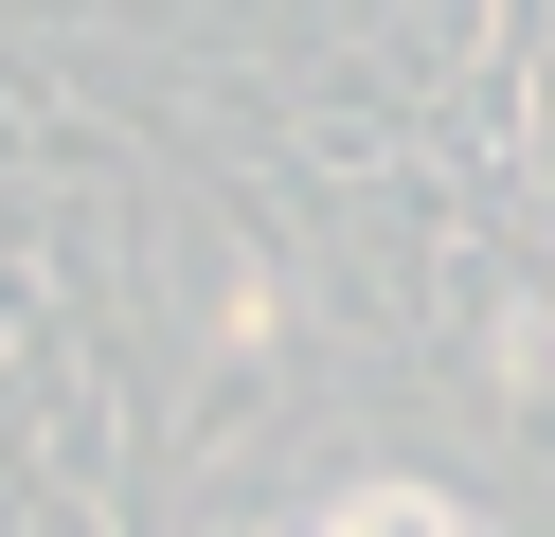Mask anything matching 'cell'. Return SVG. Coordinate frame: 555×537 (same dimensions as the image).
I'll use <instances>...</instances> for the list:
<instances>
[{"label":"cell","mask_w":555,"mask_h":537,"mask_svg":"<svg viewBox=\"0 0 555 537\" xmlns=\"http://www.w3.org/2000/svg\"><path fill=\"white\" fill-rule=\"evenodd\" d=\"M287 537H502L483 501H448V484H323Z\"/></svg>","instance_id":"cell-1"},{"label":"cell","mask_w":555,"mask_h":537,"mask_svg":"<svg viewBox=\"0 0 555 537\" xmlns=\"http://www.w3.org/2000/svg\"><path fill=\"white\" fill-rule=\"evenodd\" d=\"M483 376H502V394H555V305H502V322H483Z\"/></svg>","instance_id":"cell-2"}]
</instances>
